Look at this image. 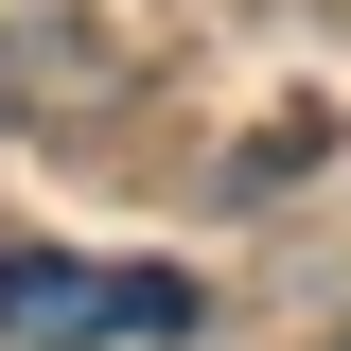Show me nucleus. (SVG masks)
I'll use <instances>...</instances> for the list:
<instances>
[{
    "mask_svg": "<svg viewBox=\"0 0 351 351\" xmlns=\"http://www.w3.org/2000/svg\"><path fill=\"white\" fill-rule=\"evenodd\" d=\"M334 351H351V334H334Z\"/></svg>",
    "mask_w": 351,
    "mask_h": 351,
    "instance_id": "nucleus-2",
    "label": "nucleus"
},
{
    "mask_svg": "<svg viewBox=\"0 0 351 351\" xmlns=\"http://www.w3.org/2000/svg\"><path fill=\"white\" fill-rule=\"evenodd\" d=\"M193 334L176 263H71V246H0V351H158Z\"/></svg>",
    "mask_w": 351,
    "mask_h": 351,
    "instance_id": "nucleus-1",
    "label": "nucleus"
}]
</instances>
